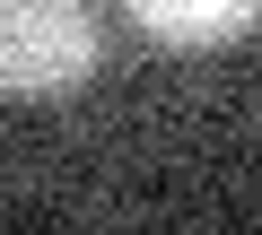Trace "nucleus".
Segmentation results:
<instances>
[{"instance_id": "2", "label": "nucleus", "mask_w": 262, "mask_h": 235, "mask_svg": "<svg viewBox=\"0 0 262 235\" xmlns=\"http://www.w3.org/2000/svg\"><path fill=\"white\" fill-rule=\"evenodd\" d=\"M122 9L175 53H210V44H236L262 18V0H122Z\"/></svg>"}, {"instance_id": "1", "label": "nucleus", "mask_w": 262, "mask_h": 235, "mask_svg": "<svg viewBox=\"0 0 262 235\" xmlns=\"http://www.w3.org/2000/svg\"><path fill=\"white\" fill-rule=\"evenodd\" d=\"M96 27L88 0H0V96H53L88 79Z\"/></svg>"}]
</instances>
